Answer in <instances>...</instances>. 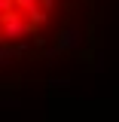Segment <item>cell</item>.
Returning <instances> with one entry per match:
<instances>
[{
    "instance_id": "obj_1",
    "label": "cell",
    "mask_w": 119,
    "mask_h": 122,
    "mask_svg": "<svg viewBox=\"0 0 119 122\" xmlns=\"http://www.w3.org/2000/svg\"><path fill=\"white\" fill-rule=\"evenodd\" d=\"M73 0H0V58L43 46L64 28Z\"/></svg>"
}]
</instances>
